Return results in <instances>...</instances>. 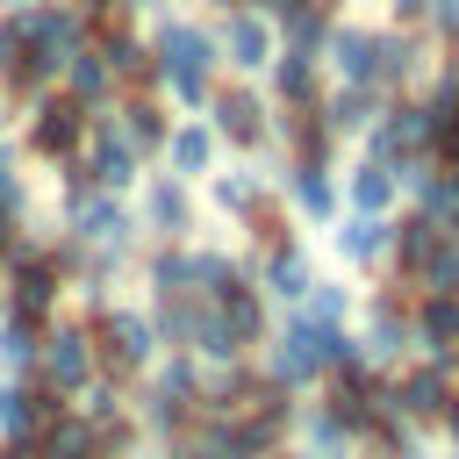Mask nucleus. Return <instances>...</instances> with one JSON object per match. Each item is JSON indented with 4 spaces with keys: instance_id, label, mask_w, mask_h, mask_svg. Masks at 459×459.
<instances>
[{
    "instance_id": "f257e3e1",
    "label": "nucleus",
    "mask_w": 459,
    "mask_h": 459,
    "mask_svg": "<svg viewBox=\"0 0 459 459\" xmlns=\"http://www.w3.org/2000/svg\"><path fill=\"white\" fill-rule=\"evenodd\" d=\"M151 65H158V86H165L179 108H208L215 72H222V57H215V29L165 14L158 36H151Z\"/></svg>"
},
{
    "instance_id": "f03ea898",
    "label": "nucleus",
    "mask_w": 459,
    "mask_h": 459,
    "mask_svg": "<svg viewBox=\"0 0 459 459\" xmlns=\"http://www.w3.org/2000/svg\"><path fill=\"white\" fill-rule=\"evenodd\" d=\"M194 409H201V359H194V351L158 359V366L143 373V402H129V416H136L151 437H165V445L194 423Z\"/></svg>"
},
{
    "instance_id": "7ed1b4c3",
    "label": "nucleus",
    "mask_w": 459,
    "mask_h": 459,
    "mask_svg": "<svg viewBox=\"0 0 459 459\" xmlns=\"http://www.w3.org/2000/svg\"><path fill=\"white\" fill-rule=\"evenodd\" d=\"M93 366L108 373V380H143L151 366H158V323L143 316V308H93Z\"/></svg>"
},
{
    "instance_id": "20e7f679",
    "label": "nucleus",
    "mask_w": 459,
    "mask_h": 459,
    "mask_svg": "<svg viewBox=\"0 0 459 459\" xmlns=\"http://www.w3.org/2000/svg\"><path fill=\"white\" fill-rule=\"evenodd\" d=\"M359 351H366V366H380V373H394L402 359H416V323H409V287H373L366 294V323H359Z\"/></svg>"
},
{
    "instance_id": "39448f33",
    "label": "nucleus",
    "mask_w": 459,
    "mask_h": 459,
    "mask_svg": "<svg viewBox=\"0 0 459 459\" xmlns=\"http://www.w3.org/2000/svg\"><path fill=\"white\" fill-rule=\"evenodd\" d=\"M208 129H215V143H230V151H265L273 143V100L258 93V86H215L208 93Z\"/></svg>"
},
{
    "instance_id": "423d86ee",
    "label": "nucleus",
    "mask_w": 459,
    "mask_h": 459,
    "mask_svg": "<svg viewBox=\"0 0 459 459\" xmlns=\"http://www.w3.org/2000/svg\"><path fill=\"white\" fill-rule=\"evenodd\" d=\"M452 394H459V366L423 359V351L394 366V409H402L416 430H437V416L452 409Z\"/></svg>"
},
{
    "instance_id": "0eeeda50",
    "label": "nucleus",
    "mask_w": 459,
    "mask_h": 459,
    "mask_svg": "<svg viewBox=\"0 0 459 459\" xmlns=\"http://www.w3.org/2000/svg\"><path fill=\"white\" fill-rule=\"evenodd\" d=\"M79 165H86V179H93L100 194H129V186L143 179V158H136V143L115 129V115H86Z\"/></svg>"
},
{
    "instance_id": "6e6552de",
    "label": "nucleus",
    "mask_w": 459,
    "mask_h": 459,
    "mask_svg": "<svg viewBox=\"0 0 459 459\" xmlns=\"http://www.w3.org/2000/svg\"><path fill=\"white\" fill-rule=\"evenodd\" d=\"M280 50V29L258 14V7H222V29H215V57L237 72V79H258Z\"/></svg>"
},
{
    "instance_id": "1a4fd4ad",
    "label": "nucleus",
    "mask_w": 459,
    "mask_h": 459,
    "mask_svg": "<svg viewBox=\"0 0 459 459\" xmlns=\"http://www.w3.org/2000/svg\"><path fill=\"white\" fill-rule=\"evenodd\" d=\"M430 72V36L423 29H373V86L394 100V93H416Z\"/></svg>"
},
{
    "instance_id": "9d476101",
    "label": "nucleus",
    "mask_w": 459,
    "mask_h": 459,
    "mask_svg": "<svg viewBox=\"0 0 459 459\" xmlns=\"http://www.w3.org/2000/svg\"><path fill=\"white\" fill-rule=\"evenodd\" d=\"M7 265H14V273H7V287H0V294H7V308H14V316H29V323H43V316H50V301L65 294V265H57L50 251H29V244H14V251H7Z\"/></svg>"
},
{
    "instance_id": "9b49d317",
    "label": "nucleus",
    "mask_w": 459,
    "mask_h": 459,
    "mask_svg": "<svg viewBox=\"0 0 459 459\" xmlns=\"http://www.w3.org/2000/svg\"><path fill=\"white\" fill-rule=\"evenodd\" d=\"M79 143H86V108H79L72 93H36V115H29V158L65 165V158H79Z\"/></svg>"
},
{
    "instance_id": "f8f14e48",
    "label": "nucleus",
    "mask_w": 459,
    "mask_h": 459,
    "mask_svg": "<svg viewBox=\"0 0 459 459\" xmlns=\"http://www.w3.org/2000/svg\"><path fill=\"white\" fill-rule=\"evenodd\" d=\"M244 273H251V287H258L265 301H280V308H301V294L316 287V265H308V251H301L294 237L265 244V251H258Z\"/></svg>"
},
{
    "instance_id": "ddd939ff",
    "label": "nucleus",
    "mask_w": 459,
    "mask_h": 459,
    "mask_svg": "<svg viewBox=\"0 0 459 459\" xmlns=\"http://www.w3.org/2000/svg\"><path fill=\"white\" fill-rule=\"evenodd\" d=\"M36 366H43V387H57V394H79L100 366H93V337H86V323H57V330H43V344H36Z\"/></svg>"
},
{
    "instance_id": "4468645a",
    "label": "nucleus",
    "mask_w": 459,
    "mask_h": 459,
    "mask_svg": "<svg viewBox=\"0 0 459 459\" xmlns=\"http://www.w3.org/2000/svg\"><path fill=\"white\" fill-rule=\"evenodd\" d=\"M280 194H287V208H294L301 222H337V215H344L337 172H330V165H316V158H287V172H280Z\"/></svg>"
},
{
    "instance_id": "2eb2a0df",
    "label": "nucleus",
    "mask_w": 459,
    "mask_h": 459,
    "mask_svg": "<svg viewBox=\"0 0 459 459\" xmlns=\"http://www.w3.org/2000/svg\"><path fill=\"white\" fill-rule=\"evenodd\" d=\"M409 323H416V351L459 366V294H409Z\"/></svg>"
},
{
    "instance_id": "dca6fc26",
    "label": "nucleus",
    "mask_w": 459,
    "mask_h": 459,
    "mask_svg": "<svg viewBox=\"0 0 459 459\" xmlns=\"http://www.w3.org/2000/svg\"><path fill=\"white\" fill-rule=\"evenodd\" d=\"M265 93H273V108H316L323 100V57L280 43L273 65H265Z\"/></svg>"
},
{
    "instance_id": "f3484780",
    "label": "nucleus",
    "mask_w": 459,
    "mask_h": 459,
    "mask_svg": "<svg viewBox=\"0 0 459 459\" xmlns=\"http://www.w3.org/2000/svg\"><path fill=\"white\" fill-rule=\"evenodd\" d=\"M57 416H65V394H57V387H7L0 430H7V445H14V452H29Z\"/></svg>"
},
{
    "instance_id": "a211bd4d",
    "label": "nucleus",
    "mask_w": 459,
    "mask_h": 459,
    "mask_svg": "<svg viewBox=\"0 0 459 459\" xmlns=\"http://www.w3.org/2000/svg\"><path fill=\"white\" fill-rule=\"evenodd\" d=\"M323 72L337 86H373V29L366 22H330L323 36Z\"/></svg>"
},
{
    "instance_id": "6ab92c4d",
    "label": "nucleus",
    "mask_w": 459,
    "mask_h": 459,
    "mask_svg": "<svg viewBox=\"0 0 459 459\" xmlns=\"http://www.w3.org/2000/svg\"><path fill=\"white\" fill-rule=\"evenodd\" d=\"M380 108H387V93H380V86H337V79H330V86H323V100H316V115H323V129H330L337 143H344V136H366Z\"/></svg>"
},
{
    "instance_id": "aec40b11",
    "label": "nucleus",
    "mask_w": 459,
    "mask_h": 459,
    "mask_svg": "<svg viewBox=\"0 0 459 459\" xmlns=\"http://www.w3.org/2000/svg\"><path fill=\"white\" fill-rule=\"evenodd\" d=\"M337 194H344V208H351V215H394V208H402V186H394V172H387L380 158L344 165Z\"/></svg>"
},
{
    "instance_id": "412c9836",
    "label": "nucleus",
    "mask_w": 459,
    "mask_h": 459,
    "mask_svg": "<svg viewBox=\"0 0 459 459\" xmlns=\"http://www.w3.org/2000/svg\"><path fill=\"white\" fill-rule=\"evenodd\" d=\"M143 230H158L165 244H179V237L194 230V194H186V179H172V172L143 179Z\"/></svg>"
},
{
    "instance_id": "4be33fe9",
    "label": "nucleus",
    "mask_w": 459,
    "mask_h": 459,
    "mask_svg": "<svg viewBox=\"0 0 459 459\" xmlns=\"http://www.w3.org/2000/svg\"><path fill=\"white\" fill-rule=\"evenodd\" d=\"M337 258L344 265H359V273H373V265H387V237H394V215H337Z\"/></svg>"
},
{
    "instance_id": "5701e85b",
    "label": "nucleus",
    "mask_w": 459,
    "mask_h": 459,
    "mask_svg": "<svg viewBox=\"0 0 459 459\" xmlns=\"http://www.w3.org/2000/svg\"><path fill=\"white\" fill-rule=\"evenodd\" d=\"M215 316H222V330H230V344H237L244 359H251V351L265 344V330H273V301H265L251 280H244V287H230V294L215 301Z\"/></svg>"
},
{
    "instance_id": "b1692460",
    "label": "nucleus",
    "mask_w": 459,
    "mask_h": 459,
    "mask_svg": "<svg viewBox=\"0 0 459 459\" xmlns=\"http://www.w3.org/2000/svg\"><path fill=\"white\" fill-rule=\"evenodd\" d=\"M215 151H222V143H215V129H208V122H172V136H165V151H158V158L172 165V179H186V186H194V179H208V172H215Z\"/></svg>"
},
{
    "instance_id": "393cba45",
    "label": "nucleus",
    "mask_w": 459,
    "mask_h": 459,
    "mask_svg": "<svg viewBox=\"0 0 459 459\" xmlns=\"http://www.w3.org/2000/svg\"><path fill=\"white\" fill-rule=\"evenodd\" d=\"M294 430H301V445H308L316 459H359V437H351L344 416L323 409V402H294Z\"/></svg>"
},
{
    "instance_id": "a878e982",
    "label": "nucleus",
    "mask_w": 459,
    "mask_h": 459,
    "mask_svg": "<svg viewBox=\"0 0 459 459\" xmlns=\"http://www.w3.org/2000/svg\"><path fill=\"white\" fill-rule=\"evenodd\" d=\"M100 57H108V72H115V86H143V79H158V65H151V43L129 29V22H115L100 43H93Z\"/></svg>"
},
{
    "instance_id": "bb28decb",
    "label": "nucleus",
    "mask_w": 459,
    "mask_h": 459,
    "mask_svg": "<svg viewBox=\"0 0 459 459\" xmlns=\"http://www.w3.org/2000/svg\"><path fill=\"white\" fill-rule=\"evenodd\" d=\"M57 79H65V93H72V100H79L86 115H100V108H108V100L122 93V86H115V72H108V57H100L93 43H86V50H79V57H72V65H65Z\"/></svg>"
},
{
    "instance_id": "cd10ccee",
    "label": "nucleus",
    "mask_w": 459,
    "mask_h": 459,
    "mask_svg": "<svg viewBox=\"0 0 459 459\" xmlns=\"http://www.w3.org/2000/svg\"><path fill=\"white\" fill-rule=\"evenodd\" d=\"M115 129L136 143V158H158L165 151V136H172V122H165V108L151 100V93H136V100H122L115 108Z\"/></svg>"
},
{
    "instance_id": "c85d7f7f",
    "label": "nucleus",
    "mask_w": 459,
    "mask_h": 459,
    "mask_svg": "<svg viewBox=\"0 0 459 459\" xmlns=\"http://www.w3.org/2000/svg\"><path fill=\"white\" fill-rule=\"evenodd\" d=\"M208 201L222 215H258L265 208V172H208Z\"/></svg>"
},
{
    "instance_id": "c756f323",
    "label": "nucleus",
    "mask_w": 459,
    "mask_h": 459,
    "mask_svg": "<svg viewBox=\"0 0 459 459\" xmlns=\"http://www.w3.org/2000/svg\"><path fill=\"white\" fill-rule=\"evenodd\" d=\"M351 308H359V294H351L344 280H316V287L301 294V316H308V323H351Z\"/></svg>"
},
{
    "instance_id": "7c9ffc66",
    "label": "nucleus",
    "mask_w": 459,
    "mask_h": 459,
    "mask_svg": "<svg viewBox=\"0 0 459 459\" xmlns=\"http://www.w3.org/2000/svg\"><path fill=\"white\" fill-rule=\"evenodd\" d=\"M36 344H43V330L7 308V316H0V359H7V366H36Z\"/></svg>"
},
{
    "instance_id": "2f4dec72",
    "label": "nucleus",
    "mask_w": 459,
    "mask_h": 459,
    "mask_svg": "<svg viewBox=\"0 0 459 459\" xmlns=\"http://www.w3.org/2000/svg\"><path fill=\"white\" fill-rule=\"evenodd\" d=\"M423 36L445 43V50H459V0H430L423 7Z\"/></svg>"
},
{
    "instance_id": "473e14b6",
    "label": "nucleus",
    "mask_w": 459,
    "mask_h": 459,
    "mask_svg": "<svg viewBox=\"0 0 459 459\" xmlns=\"http://www.w3.org/2000/svg\"><path fill=\"white\" fill-rule=\"evenodd\" d=\"M251 7H258V14H265V22L280 29L287 14H301V7H330V0H251Z\"/></svg>"
},
{
    "instance_id": "72a5a7b5",
    "label": "nucleus",
    "mask_w": 459,
    "mask_h": 459,
    "mask_svg": "<svg viewBox=\"0 0 459 459\" xmlns=\"http://www.w3.org/2000/svg\"><path fill=\"white\" fill-rule=\"evenodd\" d=\"M14 50H22V29H14V14H0V79H7V65H14Z\"/></svg>"
},
{
    "instance_id": "f704fd0d",
    "label": "nucleus",
    "mask_w": 459,
    "mask_h": 459,
    "mask_svg": "<svg viewBox=\"0 0 459 459\" xmlns=\"http://www.w3.org/2000/svg\"><path fill=\"white\" fill-rule=\"evenodd\" d=\"M423 7H430V0H387V14H394V29H423Z\"/></svg>"
},
{
    "instance_id": "c9c22d12",
    "label": "nucleus",
    "mask_w": 459,
    "mask_h": 459,
    "mask_svg": "<svg viewBox=\"0 0 459 459\" xmlns=\"http://www.w3.org/2000/svg\"><path fill=\"white\" fill-rule=\"evenodd\" d=\"M437 430H445V445H459V394H452V409L437 416Z\"/></svg>"
},
{
    "instance_id": "e433bc0d",
    "label": "nucleus",
    "mask_w": 459,
    "mask_h": 459,
    "mask_svg": "<svg viewBox=\"0 0 459 459\" xmlns=\"http://www.w3.org/2000/svg\"><path fill=\"white\" fill-rule=\"evenodd\" d=\"M7 251H14V215L0 208V258H7Z\"/></svg>"
},
{
    "instance_id": "4c0bfd02",
    "label": "nucleus",
    "mask_w": 459,
    "mask_h": 459,
    "mask_svg": "<svg viewBox=\"0 0 459 459\" xmlns=\"http://www.w3.org/2000/svg\"><path fill=\"white\" fill-rule=\"evenodd\" d=\"M14 7H29V0H0V14H14Z\"/></svg>"
},
{
    "instance_id": "58836bf2",
    "label": "nucleus",
    "mask_w": 459,
    "mask_h": 459,
    "mask_svg": "<svg viewBox=\"0 0 459 459\" xmlns=\"http://www.w3.org/2000/svg\"><path fill=\"white\" fill-rule=\"evenodd\" d=\"M0 459H29V452H14V445H0Z\"/></svg>"
},
{
    "instance_id": "ea45409f",
    "label": "nucleus",
    "mask_w": 459,
    "mask_h": 459,
    "mask_svg": "<svg viewBox=\"0 0 459 459\" xmlns=\"http://www.w3.org/2000/svg\"><path fill=\"white\" fill-rule=\"evenodd\" d=\"M215 7H251V0H215Z\"/></svg>"
},
{
    "instance_id": "a19ab883",
    "label": "nucleus",
    "mask_w": 459,
    "mask_h": 459,
    "mask_svg": "<svg viewBox=\"0 0 459 459\" xmlns=\"http://www.w3.org/2000/svg\"><path fill=\"white\" fill-rule=\"evenodd\" d=\"M437 459H459V445H452V452H437Z\"/></svg>"
},
{
    "instance_id": "79ce46f5",
    "label": "nucleus",
    "mask_w": 459,
    "mask_h": 459,
    "mask_svg": "<svg viewBox=\"0 0 459 459\" xmlns=\"http://www.w3.org/2000/svg\"><path fill=\"white\" fill-rule=\"evenodd\" d=\"M0 409H7V380H0Z\"/></svg>"
},
{
    "instance_id": "37998d69",
    "label": "nucleus",
    "mask_w": 459,
    "mask_h": 459,
    "mask_svg": "<svg viewBox=\"0 0 459 459\" xmlns=\"http://www.w3.org/2000/svg\"><path fill=\"white\" fill-rule=\"evenodd\" d=\"M0 316H7V294H0Z\"/></svg>"
},
{
    "instance_id": "c03bdc74",
    "label": "nucleus",
    "mask_w": 459,
    "mask_h": 459,
    "mask_svg": "<svg viewBox=\"0 0 459 459\" xmlns=\"http://www.w3.org/2000/svg\"><path fill=\"white\" fill-rule=\"evenodd\" d=\"M452 294H459V287H452Z\"/></svg>"
}]
</instances>
